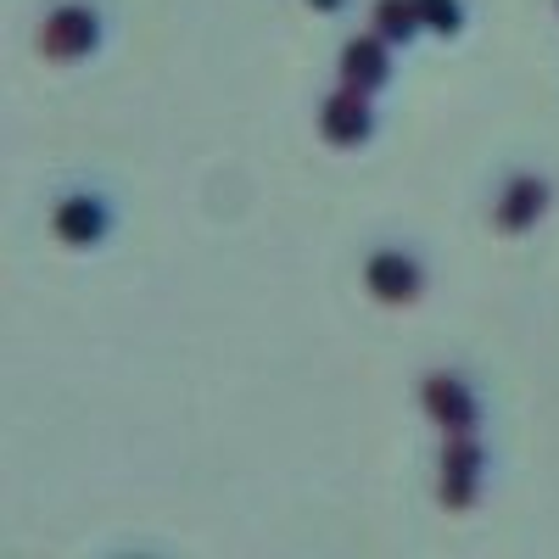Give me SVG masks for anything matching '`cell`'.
<instances>
[{"instance_id":"cell-1","label":"cell","mask_w":559,"mask_h":559,"mask_svg":"<svg viewBox=\"0 0 559 559\" xmlns=\"http://www.w3.org/2000/svg\"><path fill=\"white\" fill-rule=\"evenodd\" d=\"M96 39H102V23L90 7H57L45 17V51L51 57H84L96 51Z\"/></svg>"},{"instance_id":"cell-2","label":"cell","mask_w":559,"mask_h":559,"mask_svg":"<svg viewBox=\"0 0 559 559\" xmlns=\"http://www.w3.org/2000/svg\"><path fill=\"white\" fill-rule=\"evenodd\" d=\"M376 129V112H369V90H336L331 102H324V140H336V146H353Z\"/></svg>"},{"instance_id":"cell-3","label":"cell","mask_w":559,"mask_h":559,"mask_svg":"<svg viewBox=\"0 0 559 559\" xmlns=\"http://www.w3.org/2000/svg\"><path fill=\"white\" fill-rule=\"evenodd\" d=\"M476 471H481L476 442L471 437H453L448 453H442V503H453V509L471 503L476 498Z\"/></svg>"},{"instance_id":"cell-4","label":"cell","mask_w":559,"mask_h":559,"mask_svg":"<svg viewBox=\"0 0 559 559\" xmlns=\"http://www.w3.org/2000/svg\"><path fill=\"white\" fill-rule=\"evenodd\" d=\"M426 408L448 426V437H471V426H476V403L453 376H431L426 381Z\"/></svg>"},{"instance_id":"cell-5","label":"cell","mask_w":559,"mask_h":559,"mask_svg":"<svg viewBox=\"0 0 559 559\" xmlns=\"http://www.w3.org/2000/svg\"><path fill=\"white\" fill-rule=\"evenodd\" d=\"M364 274H369V292L386 297V302H408L419 292V263L403 258V252H376Z\"/></svg>"},{"instance_id":"cell-6","label":"cell","mask_w":559,"mask_h":559,"mask_svg":"<svg viewBox=\"0 0 559 559\" xmlns=\"http://www.w3.org/2000/svg\"><path fill=\"white\" fill-rule=\"evenodd\" d=\"M548 207V185L537 174H521L503 185V202H498V229H526L532 218H543Z\"/></svg>"},{"instance_id":"cell-7","label":"cell","mask_w":559,"mask_h":559,"mask_svg":"<svg viewBox=\"0 0 559 559\" xmlns=\"http://www.w3.org/2000/svg\"><path fill=\"white\" fill-rule=\"evenodd\" d=\"M342 79L353 90H376L386 79V45H381V34H364V39L347 45V51H342Z\"/></svg>"},{"instance_id":"cell-8","label":"cell","mask_w":559,"mask_h":559,"mask_svg":"<svg viewBox=\"0 0 559 559\" xmlns=\"http://www.w3.org/2000/svg\"><path fill=\"white\" fill-rule=\"evenodd\" d=\"M102 229H107V207H102L96 197H73V202L57 207V236H62L68 247H90Z\"/></svg>"},{"instance_id":"cell-9","label":"cell","mask_w":559,"mask_h":559,"mask_svg":"<svg viewBox=\"0 0 559 559\" xmlns=\"http://www.w3.org/2000/svg\"><path fill=\"white\" fill-rule=\"evenodd\" d=\"M419 23V0H381L376 7V34L381 39H408Z\"/></svg>"},{"instance_id":"cell-10","label":"cell","mask_w":559,"mask_h":559,"mask_svg":"<svg viewBox=\"0 0 559 559\" xmlns=\"http://www.w3.org/2000/svg\"><path fill=\"white\" fill-rule=\"evenodd\" d=\"M419 23H431L437 34L459 28V0H419Z\"/></svg>"},{"instance_id":"cell-11","label":"cell","mask_w":559,"mask_h":559,"mask_svg":"<svg viewBox=\"0 0 559 559\" xmlns=\"http://www.w3.org/2000/svg\"><path fill=\"white\" fill-rule=\"evenodd\" d=\"M313 7H319V12H336V7H342V0H313Z\"/></svg>"}]
</instances>
